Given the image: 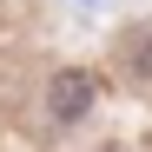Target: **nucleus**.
<instances>
[{
  "label": "nucleus",
  "instance_id": "obj_1",
  "mask_svg": "<svg viewBox=\"0 0 152 152\" xmlns=\"http://www.w3.org/2000/svg\"><path fill=\"white\" fill-rule=\"evenodd\" d=\"M86 106H93V80L80 66H60L53 86H46V113H53L60 126H73V119H86Z\"/></svg>",
  "mask_w": 152,
  "mask_h": 152
}]
</instances>
